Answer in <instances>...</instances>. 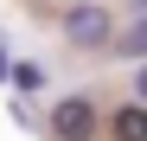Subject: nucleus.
Wrapping results in <instances>:
<instances>
[{
  "mask_svg": "<svg viewBox=\"0 0 147 141\" xmlns=\"http://www.w3.org/2000/svg\"><path fill=\"white\" fill-rule=\"evenodd\" d=\"M64 45H70V52H109V45H115V19H109V7H96V0L64 7Z\"/></svg>",
  "mask_w": 147,
  "mask_h": 141,
  "instance_id": "obj_1",
  "label": "nucleus"
},
{
  "mask_svg": "<svg viewBox=\"0 0 147 141\" xmlns=\"http://www.w3.org/2000/svg\"><path fill=\"white\" fill-rule=\"evenodd\" d=\"M45 128H51L58 141H90V135H96V96H90V90L58 96V103H51V115H45Z\"/></svg>",
  "mask_w": 147,
  "mask_h": 141,
  "instance_id": "obj_2",
  "label": "nucleus"
},
{
  "mask_svg": "<svg viewBox=\"0 0 147 141\" xmlns=\"http://www.w3.org/2000/svg\"><path fill=\"white\" fill-rule=\"evenodd\" d=\"M109 58H128V64H147V19H128V26L115 32Z\"/></svg>",
  "mask_w": 147,
  "mask_h": 141,
  "instance_id": "obj_4",
  "label": "nucleus"
},
{
  "mask_svg": "<svg viewBox=\"0 0 147 141\" xmlns=\"http://www.w3.org/2000/svg\"><path fill=\"white\" fill-rule=\"evenodd\" d=\"M121 7H128V13H134V19H147V0H121Z\"/></svg>",
  "mask_w": 147,
  "mask_h": 141,
  "instance_id": "obj_8",
  "label": "nucleus"
},
{
  "mask_svg": "<svg viewBox=\"0 0 147 141\" xmlns=\"http://www.w3.org/2000/svg\"><path fill=\"white\" fill-rule=\"evenodd\" d=\"M13 77V58H7V39H0V83Z\"/></svg>",
  "mask_w": 147,
  "mask_h": 141,
  "instance_id": "obj_7",
  "label": "nucleus"
},
{
  "mask_svg": "<svg viewBox=\"0 0 147 141\" xmlns=\"http://www.w3.org/2000/svg\"><path fill=\"white\" fill-rule=\"evenodd\" d=\"M13 83H19V90H45V64H32V58L13 64Z\"/></svg>",
  "mask_w": 147,
  "mask_h": 141,
  "instance_id": "obj_5",
  "label": "nucleus"
},
{
  "mask_svg": "<svg viewBox=\"0 0 147 141\" xmlns=\"http://www.w3.org/2000/svg\"><path fill=\"white\" fill-rule=\"evenodd\" d=\"M134 103H147V64H134V90H128Z\"/></svg>",
  "mask_w": 147,
  "mask_h": 141,
  "instance_id": "obj_6",
  "label": "nucleus"
},
{
  "mask_svg": "<svg viewBox=\"0 0 147 141\" xmlns=\"http://www.w3.org/2000/svg\"><path fill=\"white\" fill-rule=\"evenodd\" d=\"M109 141H147V103H121L109 115Z\"/></svg>",
  "mask_w": 147,
  "mask_h": 141,
  "instance_id": "obj_3",
  "label": "nucleus"
}]
</instances>
